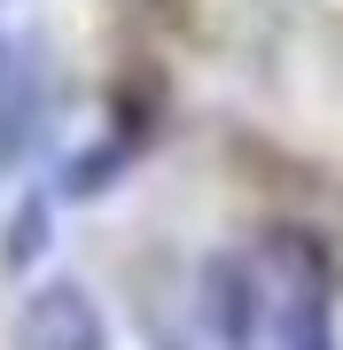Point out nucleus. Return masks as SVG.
I'll return each mask as SVG.
<instances>
[{"label":"nucleus","instance_id":"3","mask_svg":"<svg viewBox=\"0 0 343 350\" xmlns=\"http://www.w3.org/2000/svg\"><path fill=\"white\" fill-rule=\"evenodd\" d=\"M203 327L218 350H257V327H266V288L242 257H211L203 265Z\"/></svg>","mask_w":343,"mask_h":350},{"label":"nucleus","instance_id":"6","mask_svg":"<svg viewBox=\"0 0 343 350\" xmlns=\"http://www.w3.org/2000/svg\"><path fill=\"white\" fill-rule=\"evenodd\" d=\"M281 350H335V335H328V319H320V327H296V335H281Z\"/></svg>","mask_w":343,"mask_h":350},{"label":"nucleus","instance_id":"4","mask_svg":"<svg viewBox=\"0 0 343 350\" xmlns=\"http://www.w3.org/2000/svg\"><path fill=\"white\" fill-rule=\"evenodd\" d=\"M133 156H140V125H133V117H117V125L102 133V148H86V156H71V163H63L55 195H63V202H94V195H102Z\"/></svg>","mask_w":343,"mask_h":350},{"label":"nucleus","instance_id":"2","mask_svg":"<svg viewBox=\"0 0 343 350\" xmlns=\"http://www.w3.org/2000/svg\"><path fill=\"white\" fill-rule=\"evenodd\" d=\"M39 117H47V63H39V39L0 16V172L31 148Z\"/></svg>","mask_w":343,"mask_h":350},{"label":"nucleus","instance_id":"1","mask_svg":"<svg viewBox=\"0 0 343 350\" xmlns=\"http://www.w3.org/2000/svg\"><path fill=\"white\" fill-rule=\"evenodd\" d=\"M16 350H110V319L94 304V288L71 273L39 280L16 312Z\"/></svg>","mask_w":343,"mask_h":350},{"label":"nucleus","instance_id":"5","mask_svg":"<svg viewBox=\"0 0 343 350\" xmlns=\"http://www.w3.org/2000/svg\"><path fill=\"white\" fill-rule=\"evenodd\" d=\"M47 211H55V195H24V211H16V226H8V250H0L8 273H31L39 265V250H47Z\"/></svg>","mask_w":343,"mask_h":350}]
</instances>
